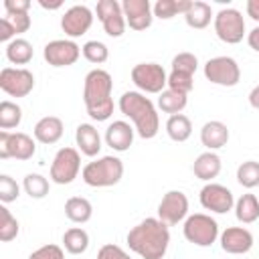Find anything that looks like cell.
<instances>
[{
    "label": "cell",
    "mask_w": 259,
    "mask_h": 259,
    "mask_svg": "<svg viewBox=\"0 0 259 259\" xmlns=\"http://www.w3.org/2000/svg\"><path fill=\"white\" fill-rule=\"evenodd\" d=\"M8 18H10V22H12V26H14L16 34L26 32V30L30 28V24H32V20H30V16H28V14H12V16H8Z\"/></svg>",
    "instance_id": "ee69618b"
},
{
    "label": "cell",
    "mask_w": 259,
    "mask_h": 259,
    "mask_svg": "<svg viewBox=\"0 0 259 259\" xmlns=\"http://www.w3.org/2000/svg\"><path fill=\"white\" fill-rule=\"evenodd\" d=\"M65 217L71 223L83 225L93 217V204L83 196H71L65 200Z\"/></svg>",
    "instance_id": "484cf974"
},
{
    "label": "cell",
    "mask_w": 259,
    "mask_h": 259,
    "mask_svg": "<svg viewBox=\"0 0 259 259\" xmlns=\"http://www.w3.org/2000/svg\"><path fill=\"white\" fill-rule=\"evenodd\" d=\"M188 217V196L182 190H168L158 204V219L168 227L184 223Z\"/></svg>",
    "instance_id": "5bb4252c"
},
{
    "label": "cell",
    "mask_w": 259,
    "mask_h": 259,
    "mask_svg": "<svg viewBox=\"0 0 259 259\" xmlns=\"http://www.w3.org/2000/svg\"><path fill=\"white\" fill-rule=\"evenodd\" d=\"M81 55H83L89 63L101 65V63H105V61L109 59V49H107V45L101 42V40H87V42L81 47Z\"/></svg>",
    "instance_id": "d590c367"
},
{
    "label": "cell",
    "mask_w": 259,
    "mask_h": 259,
    "mask_svg": "<svg viewBox=\"0 0 259 259\" xmlns=\"http://www.w3.org/2000/svg\"><path fill=\"white\" fill-rule=\"evenodd\" d=\"M63 247L71 255H81L89 249V235L81 227H71L63 233Z\"/></svg>",
    "instance_id": "83f0119b"
},
{
    "label": "cell",
    "mask_w": 259,
    "mask_h": 259,
    "mask_svg": "<svg viewBox=\"0 0 259 259\" xmlns=\"http://www.w3.org/2000/svg\"><path fill=\"white\" fill-rule=\"evenodd\" d=\"M212 26H214V34L227 45H237V42L243 40V36H247V26H245L243 12L237 10V8H231V6L221 8L214 14Z\"/></svg>",
    "instance_id": "8992f818"
},
{
    "label": "cell",
    "mask_w": 259,
    "mask_h": 259,
    "mask_svg": "<svg viewBox=\"0 0 259 259\" xmlns=\"http://www.w3.org/2000/svg\"><path fill=\"white\" fill-rule=\"evenodd\" d=\"M237 182L243 188H257L259 186V162L255 160H247L243 164H239L237 168Z\"/></svg>",
    "instance_id": "836d02e7"
},
{
    "label": "cell",
    "mask_w": 259,
    "mask_h": 259,
    "mask_svg": "<svg viewBox=\"0 0 259 259\" xmlns=\"http://www.w3.org/2000/svg\"><path fill=\"white\" fill-rule=\"evenodd\" d=\"M20 233V223L16 221V217L2 204L0 206V241L8 243L12 239H16Z\"/></svg>",
    "instance_id": "d6a6232c"
},
{
    "label": "cell",
    "mask_w": 259,
    "mask_h": 259,
    "mask_svg": "<svg viewBox=\"0 0 259 259\" xmlns=\"http://www.w3.org/2000/svg\"><path fill=\"white\" fill-rule=\"evenodd\" d=\"M202 73H204L206 81H210L214 85H221V87H235L241 81L239 63L233 57H227V55H219V57L208 59L204 63Z\"/></svg>",
    "instance_id": "9c48e42d"
},
{
    "label": "cell",
    "mask_w": 259,
    "mask_h": 259,
    "mask_svg": "<svg viewBox=\"0 0 259 259\" xmlns=\"http://www.w3.org/2000/svg\"><path fill=\"white\" fill-rule=\"evenodd\" d=\"M182 233H184V239L196 247H210L212 243H217L221 235L219 223L206 212L188 214L182 225Z\"/></svg>",
    "instance_id": "5b68a950"
},
{
    "label": "cell",
    "mask_w": 259,
    "mask_h": 259,
    "mask_svg": "<svg viewBox=\"0 0 259 259\" xmlns=\"http://www.w3.org/2000/svg\"><path fill=\"white\" fill-rule=\"evenodd\" d=\"M192 87H194V75H186V73H178V71L168 73V89L188 95L192 91Z\"/></svg>",
    "instance_id": "74e56055"
},
{
    "label": "cell",
    "mask_w": 259,
    "mask_h": 259,
    "mask_svg": "<svg viewBox=\"0 0 259 259\" xmlns=\"http://www.w3.org/2000/svg\"><path fill=\"white\" fill-rule=\"evenodd\" d=\"M0 89L10 97H26L34 89V75L24 67H4L0 71Z\"/></svg>",
    "instance_id": "8fae6325"
},
{
    "label": "cell",
    "mask_w": 259,
    "mask_h": 259,
    "mask_svg": "<svg viewBox=\"0 0 259 259\" xmlns=\"http://www.w3.org/2000/svg\"><path fill=\"white\" fill-rule=\"evenodd\" d=\"M36 154V140L24 132H6L0 130V158L8 160H30Z\"/></svg>",
    "instance_id": "30bf717a"
},
{
    "label": "cell",
    "mask_w": 259,
    "mask_h": 259,
    "mask_svg": "<svg viewBox=\"0 0 259 259\" xmlns=\"http://www.w3.org/2000/svg\"><path fill=\"white\" fill-rule=\"evenodd\" d=\"M20 121H22V107L14 101L4 99L0 103V130L10 132V130L18 127Z\"/></svg>",
    "instance_id": "1f68e13d"
},
{
    "label": "cell",
    "mask_w": 259,
    "mask_h": 259,
    "mask_svg": "<svg viewBox=\"0 0 259 259\" xmlns=\"http://www.w3.org/2000/svg\"><path fill=\"white\" fill-rule=\"evenodd\" d=\"M184 20H186V24H188L190 28L202 30V28H206V26L210 24V20H214V12H212V8H210L208 2L194 0V2L190 4V8L186 10Z\"/></svg>",
    "instance_id": "cb8c5ba5"
},
{
    "label": "cell",
    "mask_w": 259,
    "mask_h": 259,
    "mask_svg": "<svg viewBox=\"0 0 259 259\" xmlns=\"http://www.w3.org/2000/svg\"><path fill=\"white\" fill-rule=\"evenodd\" d=\"M117 107L125 117L132 119L134 130L140 138H144V140L156 138V134L160 130V117H158V109L150 97H146L140 91H125L119 97Z\"/></svg>",
    "instance_id": "3957f363"
},
{
    "label": "cell",
    "mask_w": 259,
    "mask_h": 259,
    "mask_svg": "<svg viewBox=\"0 0 259 259\" xmlns=\"http://www.w3.org/2000/svg\"><path fill=\"white\" fill-rule=\"evenodd\" d=\"M166 134L172 142H186L192 134V121L188 119V115L184 113H176V115H170L168 121H166Z\"/></svg>",
    "instance_id": "4316f807"
},
{
    "label": "cell",
    "mask_w": 259,
    "mask_h": 259,
    "mask_svg": "<svg viewBox=\"0 0 259 259\" xmlns=\"http://www.w3.org/2000/svg\"><path fill=\"white\" fill-rule=\"evenodd\" d=\"M91 24H93V12L85 4H75L67 8L65 14L61 16V28L71 40L83 36L91 28Z\"/></svg>",
    "instance_id": "2e32d148"
},
{
    "label": "cell",
    "mask_w": 259,
    "mask_h": 259,
    "mask_svg": "<svg viewBox=\"0 0 259 259\" xmlns=\"http://www.w3.org/2000/svg\"><path fill=\"white\" fill-rule=\"evenodd\" d=\"M42 57L51 67H71L81 57V47L71 38H55L45 45Z\"/></svg>",
    "instance_id": "4fadbf2b"
},
{
    "label": "cell",
    "mask_w": 259,
    "mask_h": 259,
    "mask_svg": "<svg viewBox=\"0 0 259 259\" xmlns=\"http://www.w3.org/2000/svg\"><path fill=\"white\" fill-rule=\"evenodd\" d=\"M247 45H249L255 53H259V24L247 32Z\"/></svg>",
    "instance_id": "f6af8a7d"
},
{
    "label": "cell",
    "mask_w": 259,
    "mask_h": 259,
    "mask_svg": "<svg viewBox=\"0 0 259 259\" xmlns=\"http://www.w3.org/2000/svg\"><path fill=\"white\" fill-rule=\"evenodd\" d=\"M81 178L87 186L93 188L115 186L123 178V162L117 156H101L83 166Z\"/></svg>",
    "instance_id": "277c9868"
},
{
    "label": "cell",
    "mask_w": 259,
    "mask_h": 259,
    "mask_svg": "<svg viewBox=\"0 0 259 259\" xmlns=\"http://www.w3.org/2000/svg\"><path fill=\"white\" fill-rule=\"evenodd\" d=\"M22 188L30 198H45L49 194V180L42 174H26L22 180Z\"/></svg>",
    "instance_id": "e575fe53"
},
{
    "label": "cell",
    "mask_w": 259,
    "mask_h": 259,
    "mask_svg": "<svg viewBox=\"0 0 259 259\" xmlns=\"http://www.w3.org/2000/svg\"><path fill=\"white\" fill-rule=\"evenodd\" d=\"M125 243L142 259H164L170 245V229L158 217H148L130 229Z\"/></svg>",
    "instance_id": "6da1fadb"
},
{
    "label": "cell",
    "mask_w": 259,
    "mask_h": 259,
    "mask_svg": "<svg viewBox=\"0 0 259 259\" xmlns=\"http://www.w3.org/2000/svg\"><path fill=\"white\" fill-rule=\"evenodd\" d=\"M190 0H158L152 10H154V16L160 18V20H170L178 14H186V10L190 8Z\"/></svg>",
    "instance_id": "f546056e"
},
{
    "label": "cell",
    "mask_w": 259,
    "mask_h": 259,
    "mask_svg": "<svg viewBox=\"0 0 259 259\" xmlns=\"http://www.w3.org/2000/svg\"><path fill=\"white\" fill-rule=\"evenodd\" d=\"M30 6H32L30 0H4L6 16H12V14H28Z\"/></svg>",
    "instance_id": "b9f144b4"
},
{
    "label": "cell",
    "mask_w": 259,
    "mask_h": 259,
    "mask_svg": "<svg viewBox=\"0 0 259 259\" xmlns=\"http://www.w3.org/2000/svg\"><path fill=\"white\" fill-rule=\"evenodd\" d=\"M249 105L253 109H259V85H255L251 91H249Z\"/></svg>",
    "instance_id": "7dc6e473"
},
{
    "label": "cell",
    "mask_w": 259,
    "mask_h": 259,
    "mask_svg": "<svg viewBox=\"0 0 259 259\" xmlns=\"http://www.w3.org/2000/svg\"><path fill=\"white\" fill-rule=\"evenodd\" d=\"M75 144L83 156L95 158L101 152V136L93 123H79L75 130Z\"/></svg>",
    "instance_id": "ffe728a7"
},
{
    "label": "cell",
    "mask_w": 259,
    "mask_h": 259,
    "mask_svg": "<svg viewBox=\"0 0 259 259\" xmlns=\"http://www.w3.org/2000/svg\"><path fill=\"white\" fill-rule=\"evenodd\" d=\"M134 136H136V130L127 121L115 119L105 130V144L113 152H127L134 144Z\"/></svg>",
    "instance_id": "d6986e66"
},
{
    "label": "cell",
    "mask_w": 259,
    "mask_h": 259,
    "mask_svg": "<svg viewBox=\"0 0 259 259\" xmlns=\"http://www.w3.org/2000/svg\"><path fill=\"white\" fill-rule=\"evenodd\" d=\"M38 6H40V8H45V10H57V8H61V6H63V2H61V0H57V2L38 0Z\"/></svg>",
    "instance_id": "c3c4849f"
},
{
    "label": "cell",
    "mask_w": 259,
    "mask_h": 259,
    "mask_svg": "<svg viewBox=\"0 0 259 259\" xmlns=\"http://www.w3.org/2000/svg\"><path fill=\"white\" fill-rule=\"evenodd\" d=\"M186 103H188V95L178 93V91H172L168 87L158 95V107L164 113H170V115L182 113V109L186 107Z\"/></svg>",
    "instance_id": "4dcf8cb0"
},
{
    "label": "cell",
    "mask_w": 259,
    "mask_h": 259,
    "mask_svg": "<svg viewBox=\"0 0 259 259\" xmlns=\"http://www.w3.org/2000/svg\"><path fill=\"white\" fill-rule=\"evenodd\" d=\"M245 10H247V16L249 18H253L255 22H259V0H247Z\"/></svg>",
    "instance_id": "bcb514c9"
},
{
    "label": "cell",
    "mask_w": 259,
    "mask_h": 259,
    "mask_svg": "<svg viewBox=\"0 0 259 259\" xmlns=\"http://www.w3.org/2000/svg\"><path fill=\"white\" fill-rule=\"evenodd\" d=\"M14 38H18V36H16V30H14L10 18H8V16H2V18H0V40L8 45V42L14 40Z\"/></svg>",
    "instance_id": "7bdbcfd3"
},
{
    "label": "cell",
    "mask_w": 259,
    "mask_h": 259,
    "mask_svg": "<svg viewBox=\"0 0 259 259\" xmlns=\"http://www.w3.org/2000/svg\"><path fill=\"white\" fill-rule=\"evenodd\" d=\"M81 172V152L77 148H61L51 162V180L55 184H71Z\"/></svg>",
    "instance_id": "ba28073f"
},
{
    "label": "cell",
    "mask_w": 259,
    "mask_h": 259,
    "mask_svg": "<svg viewBox=\"0 0 259 259\" xmlns=\"http://www.w3.org/2000/svg\"><path fill=\"white\" fill-rule=\"evenodd\" d=\"M63 119L57 117V115H45L40 117L36 123H34V130H32V136L36 142L40 144H57L61 138H63Z\"/></svg>",
    "instance_id": "7402d4cb"
},
{
    "label": "cell",
    "mask_w": 259,
    "mask_h": 259,
    "mask_svg": "<svg viewBox=\"0 0 259 259\" xmlns=\"http://www.w3.org/2000/svg\"><path fill=\"white\" fill-rule=\"evenodd\" d=\"M221 156L217 152H202L196 156L194 164H192V172L196 178L204 180V182H212V178H217L221 174Z\"/></svg>",
    "instance_id": "603a6c76"
},
{
    "label": "cell",
    "mask_w": 259,
    "mask_h": 259,
    "mask_svg": "<svg viewBox=\"0 0 259 259\" xmlns=\"http://www.w3.org/2000/svg\"><path fill=\"white\" fill-rule=\"evenodd\" d=\"M34 57V49L26 38H14L6 45V59L12 65H26Z\"/></svg>",
    "instance_id": "f1b7e54d"
},
{
    "label": "cell",
    "mask_w": 259,
    "mask_h": 259,
    "mask_svg": "<svg viewBox=\"0 0 259 259\" xmlns=\"http://www.w3.org/2000/svg\"><path fill=\"white\" fill-rule=\"evenodd\" d=\"M231 134H229V127L219 121V119H210L202 125L200 130V144L208 150V152H214V150H221L227 146Z\"/></svg>",
    "instance_id": "44dd1931"
},
{
    "label": "cell",
    "mask_w": 259,
    "mask_h": 259,
    "mask_svg": "<svg viewBox=\"0 0 259 259\" xmlns=\"http://www.w3.org/2000/svg\"><path fill=\"white\" fill-rule=\"evenodd\" d=\"M18 196H20V186L16 184V180L8 174H2L0 176V200L8 204V202H14Z\"/></svg>",
    "instance_id": "f35d334b"
},
{
    "label": "cell",
    "mask_w": 259,
    "mask_h": 259,
    "mask_svg": "<svg viewBox=\"0 0 259 259\" xmlns=\"http://www.w3.org/2000/svg\"><path fill=\"white\" fill-rule=\"evenodd\" d=\"M28 259H65V251L63 247L55 245V243H49V245H42L38 249H34Z\"/></svg>",
    "instance_id": "ab89813d"
},
{
    "label": "cell",
    "mask_w": 259,
    "mask_h": 259,
    "mask_svg": "<svg viewBox=\"0 0 259 259\" xmlns=\"http://www.w3.org/2000/svg\"><path fill=\"white\" fill-rule=\"evenodd\" d=\"M196 69H198V59H196L194 53L184 51V53L174 55V59H172V69H170V71H178V73L194 75Z\"/></svg>",
    "instance_id": "8d00e7d4"
},
{
    "label": "cell",
    "mask_w": 259,
    "mask_h": 259,
    "mask_svg": "<svg viewBox=\"0 0 259 259\" xmlns=\"http://www.w3.org/2000/svg\"><path fill=\"white\" fill-rule=\"evenodd\" d=\"M219 243L229 255H245L253 249V235L245 227H227L219 235Z\"/></svg>",
    "instance_id": "e0dca14e"
},
{
    "label": "cell",
    "mask_w": 259,
    "mask_h": 259,
    "mask_svg": "<svg viewBox=\"0 0 259 259\" xmlns=\"http://www.w3.org/2000/svg\"><path fill=\"white\" fill-rule=\"evenodd\" d=\"M132 81L140 93L160 95L168 87V73L160 63H138L132 67Z\"/></svg>",
    "instance_id": "52a82bcc"
},
{
    "label": "cell",
    "mask_w": 259,
    "mask_h": 259,
    "mask_svg": "<svg viewBox=\"0 0 259 259\" xmlns=\"http://www.w3.org/2000/svg\"><path fill=\"white\" fill-rule=\"evenodd\" d=\"M235 217L239 223L243 225H251L259 219V198L251 192L247 194H241L237 200H235Z\"/></svg>",
    "instance_id": "d4e9b609"
},
{
    "label": "cell",
    "mask_w": 259,
    "mask_h": 259,
    "mask_svg": "<svg viewBox=\"0 0 259 259\" xmlns=\"http://www.w3.org/2000/svg\"><path fill=\"white\" fill-rule=\"evenodd\" d=\"M97 259H132L130 253H125V249H121L115 243H105L101 245V249L97 251Z\"/></svg>",
    "instance_id": "60d3db41"
},
{
    "label": "cell",
    "mask_w": 259,
    "mask_h": 259,
    "mask_svg": "<svg viewBox=\"0 0 259 259\" xmlns=\"http://www.w3.org/2000/svg\"><path fill=\"white\" fill-rule=\"evenodd\" d=\"M198 200H200V206L204 210H210V212H217V214H225V212L235 208L233 192L225 184H219V182H206L200 188Z\"/></svg>",
    "instance_id": "7c38bea8"
},
{
    "label": "cell",
    "mask_w": 259,
    "mask_h": 259,
    "mask_svg": "<svg viewBox=\"0 0 259 259\" xmlns=\"http://www.w3.org/2000/svg\"><path fill=\"white\" fill-rule=\"evenodd\" d=\"M125 22L132 30H146L152 26L154 10L150 0H123L121 2Z\"/></svg>",
    "instance_id": "ac0fdd59"
},
{
    "label": "cell",
    "mask_w": 259,
    "mask_h": 259,
    "mask_svg": "<svg viewBox=\"0 0 259 259\" xmlns=\"http://www.w3.org/2000/svg\"><path fill=\"white\" fill-rule=\"evenodd\" d=\"M113 79L105 69H91L83 81V103L87 115L95 121H105L113 113Z\"/></svg>",
    "instance_id": "7a4b0ae2"
},
{
    "label": "cell",
    "mask_w": 259,
    "mask_h": 259,
    "mask_svg": "<svg viewBox=\"0 0 259 259\" xmlns=\"http://www.w3.org/2000/svg\"><path fill=\"white\" fill-rule=\"evenodd\" d=\"M95 14L105 30L107 36L119 38L125 32V16H123V8L117 0H99L95 6Z\"/></svg>",
    "instance_id": "9a60e30c"
}]
</instances>
